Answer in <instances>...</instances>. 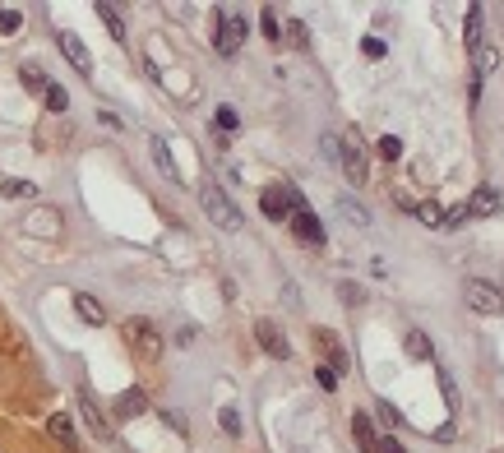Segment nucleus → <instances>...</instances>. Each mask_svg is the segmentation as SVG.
I'll list each match as a JSON object with an SVG mask.
<instances>
[{
  "mask_svg": "<svg viewBox=\"0 0 504 453\" xmlns=\"http://www.w3.org/2000/svg\"><path fill=\"white\" fill-rule=\"evenodd\" d=\"M199 204H204V213H208V222H214V227H223V231H236V227H241V208H236L214 180L199 185Z\"/></svg>",
  "mask_w": 504,
  "mask_h": 453,
  "instance_id": "f257e3e1",
  "label": "nucleus"
},
{
  "mask_svg": "<svg viewBox=\"0 0 504 453\" xmlns=\"http://www.w3.org/2000/svg\"><path fill=\"white\" fill-rule=\"evenodd\" d=\"M338 163H342V176H348L352 185H365L370 180V153H365V144H361L357 130L338 139Z\"/></svg>",
  "mask_w": 504,
  "mask_h": 453,
  "instance_id": "f03ea898",
  "label": "nucleus"
},
{
  "mask_svg": "<svg viewBox=\"0 0 504 453\" xmlns=\"http://www.w3.org/2000/svg\"><path fill=\"white\" fill-rule=\"evenodd\" d=\"M125 342H130V352L135 357H144V361H157L163 357V333H157L148 319H125Z\"/></svg>",
  "mask_w": 504,
  "mask_h": 453,
  "instance_id": "7ed1b4c3",
  "label": "nucleus"
},
{
  "mask_svg": "<svg viewBox=\"0 0 504 453\" xmlns=\"http://www.w3.org/2000/svg\"><path fill=\"white\" fill-rule=\"evenodd\" d=\"M246 33H250V23H246V14H236V10H218V51L223 56H236V51L246 46Z\"/></svg>",
  "mask_w": 504,
  "mask_h": 453,
  "instance_id": "20e7f679",
  "label": "nucleus"
},
{
  "mask_svg": "<svg viewBox=\"0 0 504 453\" xmlns=\"http://www.w3.org/2000/svg\"><path fill=\"white\" fill-rule=\"evenodd\" d=\"M259 208H264V218L282 222V218H291L297 208H306V199H301L297 190H287V185H269V190L259 195Z\"/></svg>",
  "mask_w": 504,
  "mask_h": 453,
  "instance_id": "39448f33",
  "label": "nucleus"
},
{
  "mask_svg": "<svg viewBox=\"0 0 504 453\" xmlns=\"http://www.w3.org/2000/svg\"><path fill=\"white\" fill-rule=\"evenodd\" d=\"M291 231H297V241L310 246V250H320V246H324V222L315 218L310 208H297V213H291Z\"/></svg>",
  "mask_w": 504,
  "mask_h": 453,
  "instance_id": "423d86ee",
  "label": "nucleus"
},
{
  "mask_svg": "<svg viewBox=\"0 0 504 453\" xmlns=\"http://www.w3.org/2000/svg\"><path fill=\"white\" fill-rule=\"evenodd\" d=\"M463 306L467 310H476V315H500V297H495V287H486V282H463Z\"/></svg>",
  "mask_w": 504,
  "mask_h": 453,
  "instance_id": "0eeeda50",
  "label": "nucleus"
},
{
  "mask_svg": "<svg viewBox=\"0 0 504 453\" xmlns=\"http://www.w3.org/2000/svg\"><path fill=\"white\" fill-rule=\"evenodd\" d=\"M255 338H259V348L269 352V357H278V361H287V357H291V348H287V333L273 324V319H259V324H255Z\"/></svg>",
  "mask_w": 504,
  "mask_h": 453,
  "instance_id": "6e6552de",
  "label": "nucleus"
},
{
  "mask_svg": "<svg viewBox=\"0 0 504 453\" xmlns=\"http://www.w3.org/2000/svg\"><path fill=\"white\" fill-rule=\"evenodd\" d=\"M79 412H84V421H88V431L97 435V440H112V421L102 416V407H97V398L88 393V389H79Z\"/></svg>",
  "mask_w": 504,
  "mask_h": 453,
  "instance_id": "1a4fd4ad",
  "label": "nucleus"
},
{
  "mask_svg": "<svg viewBox=\"0 0 504 453\" xmlns=\"http://www.w3.org/2000/svg\"><path fill=\"white\" fill-rule=\"evenodd\" d=\"M463 208H467V218H491V213H500V208H504V195L495 190V185H482V190H476Z\"/></svg>",
  "mask_w": 504,
  "mask_h": 453,
  "instance_id": "9d476101",
  "label": "nucleus"
},
{
  "mask_svg": "<svg viewBox=\"0 0 504 453\" xmlns=\"http://www.w3.org/2000/svg\"><path fill=\"white\" fill-rule=\"evenodd\" d=\"M315 348L324 352V361H329L333 375H342V370H348V352H342V342H338L329 329H315Z\"/></svg>",
  "mask_w": 504,
  "mask_h": 453,
  "instance_id": "9b49d317",
  "label": "nucleus"
},
{
  "mask_svg": "<svg viewBox=\"0 0 504 453\" xmlns=\"http://www.w3.org/2000/svg\"><path fill=\"white\" fill-rule=\"evenodd\" d=\"M56 42H61V51H65V61H70V65H74L79 74H93V61H88V46H84V42H79L74 33H61Z\"/></svg>",
  "mask_w": 504,
  "mask_h": 453,
  "instance_id": "f8f14e48",
  "label": "nucleus"
},
{
  "mask_svg": "<svg viewBox=\"0 0 504 453\" xmlns=\"http://www.w3.org/2000/svg\"><path fill=\"white\" fill-rule=\"evenodd\" d=\"M74 310H79V319H84V324H107V310H102V301L97 297H88V291H79L74 297Z\"/></svg>",
  "mask_w": 504,
  "mask_h": 453,
  "instance_id": "ddd939ff",
  "label": "nucleus"
},
{
  "mask_svg": "<svg viewBox=\"0 0 504 453\" xmlns=\"http://www.w3.org/2000/svg\"><path fill=\"white\" fill-rule=\"evenodd\" d=\"M46 431L56 435V440H61V444H65L70 453H79V435H74V421H70L65 412H56V416H51V421H46Z\"/></svg>",
  "mask_w": 504,
  "mask_h": 453,
  "instance_id": "4468645a",
  "label": "nucleus"
},
{
  "mask_svg": "<svg viewBox=\"0 0 504 453\" xmlns=\"http://www.w3.org/2000/svg\"><path fill=\"white\" fill-rule=\"evenodd\" d=\"M403 348H407L412 361H435V342H431L426 333H421V329H412V333L403 338Z\"/></svg>",
  "mask_w": 504,
  "mask_h": 453,
  "instance_id": "2eb2a0df",
  "label": "nucleus"
},
{
  "mask_svg": "<svg viewBox=\"0 0 504 453\" xmlns=\"http://www.w3.org/2000/svg\"><path fill=\"white\" fill-rule=\"evenodd\" d=\"M352 435H357V444H361L365 453H375V449H380L375 425H370V416H365V412H357V416H352Z\"/></svg>",
  "mask_w": 504,
  "mask_h": 453,
  "instance_id": "dca6fc26",
  "label": "nucleus"
},
{
  "mask_svg": "<svg viewBox=\"0 0 504 453\" xmlns=\"http://www.w3.org/2000/svg\"><path fill=\"white\" fill-rule=\"evenodd\" d=\"M495 65H500V56H495L491 46H476V51H472V79H476V84H482V79H486Z\"/></svg>",
  "mask_w": 504,
  "mask_h": 453,
  "instance_id": "f3484780",
  "label": "nucleus"
},
{
  "mask_svg": "<svg viewBox=\"0 0 504 453\" xmlns=\"http://www.w3.org/2000/svg\"><path fill=\"white\" fill-rule=\"evenodd\" d=\"M463 38H467V46H472V51L482 46V5H467V23H463Z\"/></svg>",
  "mask_w": 504,
  "mask_h": 453,
  "instance_id": "a211bd4d",
  "label": "nucleus"
},
{
  "mask_svg": "<svg viewBox=\"0 0 504 453\" xmlns=\"http://www.w3.org/2000/svg\"><path fill=\"white\" fill-rule=\"evenodd\" d=\"M144 407H148L144 389H130V393H121V403H116V412H121V416H139Z\"/></svg>",
  "mask_w": 504,
  "mask_h": 453,
  "instance_id": "6ab92c4d",
  "label": "nucleus"
},
{
  "mask_svg": "<svg viewBox=\"0 0 504 453\" xmlns=\"http://www.w3.org/2000/svg\"><path fill=\"white\" fill-rule=\"evenodd\" d=\"M412 213H416V218L426 222V227H440V222H444V204H435V199H421Z\"/></svg>",
  "mask_w": 504,
  "mask_h": 453,
  "instance_id": "aec40b11",
  "label": "nucleus"
},
{
  "mask_svg": "<svg viewBox=\"0 0 504 453\" xmlns=\"http://www.w3.org/2000/svg\"><path fill=\"white\" fill-rule=\"evenodd\" d=\"M42 102H46V112H65V106H70V93H65L61 84H46V88H42Z\"/></svg>",
  "mask_w": 504,
  "mask_h": 453,
  "instance_id": "412c9836",
  "label": "nucleus"
},
{
  "mask_svg": "<svg viewBox=\"0 0 504 453\" xmlns=\"http://www.w3.org/2000/svg\"><path fill=\"white\" fill-rule=\"evenodd\" d=\"M153 157H157V167H163L172 180H181V172H176V163H172V148H167V139H153Z\"/></svg>",
  "mask_w": 504,
  "mask_h": 453,
  "instance_id": "4be33fe9",
  "label": "nucleus"
},
{
  "mask_svg": "<svg viewBox=\"0 0 504 453\" xmlns=\"http://www.w3.org/2000/svg\"><path fill=\"white\" fill-rule=\"evenodd\" d=\"M338 208H342V218H352L357 227H365V222H370V213H365V208H361L357 199H348V195H342V199H338Z\"/></svg>",
  "mask_w": 504,
  "mask_h": 453,
  "instance_id": "5701e85b",
  "label": "nucleus"
},
{
  "mask_svg": "<svg viewBox=\"0 0 504 453\" xmlns=\"http://www.w3.org/2000/svg\"><path fill=\"white\" fill-rule=\"evenodd\" d=\"M97 14H102V19H107V29H112V38L121 42V38H125V23H121V10H112V5H107V0H102V5H97Z\"/></svg>",
  "mask_w": 504,
  "mask_h": 453,
  "instance_id": "b1692460",
  "label": "nucleus"
},
{
  "mask_svg": "<svg viewBox=\"0 0 504 453\" xmlns=\"http://www.w3.org/2000/svg\"><path fill=\"white\" fill-rule=\"evenodd\" d=\"M0 195H5V199H33L38 190L29 180H5V185H0Z\"/></svg>",
  "mask_w": 504,
  "mask_h": 453,
  "instance_id": "393cba45",
  "label": "nucleus"
},
{
  "mask_svg": "<svg viewBox=\"0 0 504 453\" xmlns=\"http://www.w3.org/2000/svg\"><path fill=\"white\" fill-rule=\"evenodd\" d=\"M218 425H223L227 435H241V412H236V407H223V412H218Z\"/></svg>",
  "mask_w": 504,
  "mask_h": 453,
  "instance_id": "a878e982",
  "label": "nucleus"
},
{
  "mask_svg": "<svg viewBox=\"0 0 504 453\" xmlns=\"http://www.w3.org/2000/svg\"><path fill=\"white\" fill-rule=\"evenodd\" d=\"M380 157H384V163H398V157H403V144H398L393 135H384L380 139Z\"/></svg>",
  "mask_w": 504,
  "mask_h": 453,
  "instance_id": "bb28decb",
  "label": "nucleus"
},
{
  "mask_svg": "<svg viewBox=\"0 0 504 453\" xmlns=\"http://www.w3.org/2000/svg\"><path fill=\"white\" fill-rule=\"evenodd\" d=\"M264 38H282V23H278V10H264Z\"/></svg>",
  "mask_w": 504,
  "mask_h": 453,
  "instance_id": "cd10ccee",
  "label": "nucleus"
},
{
  "mask_svg": "<svg viewBox=\"0 0 504 453\" xmlns=\"http://www.w3.org/2000/svg\"><path fill=\"white\" fill-rule=\"evenodd\" d=\"M19 79H23V84H29L33 93H42V88H46V79H42V74H38L33 65H23V70H19Z\"/></svg>",
  "mask_w": 504,
  "mask_h": 453,
  "instance_id": "c85d7f7f",
  "label": "nucleus"
},
{
  "mask_svg": "<svg viewBox=\"0 0 504 453\" xmlns=\"http://www.w3.org/2000/svg\"><path fill=\"white\" fill-rule=\"evenodd\" d=\"M19 23H23L19 10H0V33H19Z\"/></svg>",
  "mask_w": 504,
  "mask_h": 453,
  "instance_id": "c756f323",
  "label": "nucleus"
},
{
  "mask_svg": "<svg viewBox=\"0 0 504 453\" xmlns=\"http://www.w3.org/2000/svg\"><path fill=\"white\" fill-rule=\"evenodd\" d=\"M338 297L348 301V306H361V301H365V291H361V287H352V282H342V287H338Z\"/></svg>",
  "mask_w": 504,
  "mask_h": 453,
  "instance_id": "7c9ffc66",
  "label": "nucleus"
},
{
  "mask_svg": "<svg viewBox=\"0 0 504 453\" xmlns=\"http://www.w3.org/2000/svg\"><path fill=\"white\" fill-rule=\"evenodd\" d=\"M236 125H241V116H236L231 106H218V130H236Z\"/></svg>",
  "mask_w": 504,
  "mask_h": 453,
  "instance_id": "2f4dec72",
  "label": "nucleus"
},
{
  "mask_svg": "<svg viewBox=\"0 0 504 453\" xmlns=\"http://www.w3.org/2000/svg\"><path fill=\"white\" fill-rule=\"evenodd\" d=\"M361 51H365L370 61H380V56H384V42H380V38H365V42H361Z\"/></svg>",
  "mask_w": 504,
  "mask_h": 453,
  "instance_id": "473e14b6",
  "label": "nucleus"
},
{
  "mask_svg": "<svg viewBox=\"0 0 504 453\" xmlns=\"http://www.w3.org/2000/svg\"><path fill=\"white\" fill-rule=\"evenodd\" d=\"M458 222H467V208H463V204H458V208H449L440 227H458Z\"/></svg>",
  "mask_w": 504,
  "mask_h": 453,
  "instance_id": "72a5a7b5",
  "label": "nucleus"
},
{
  "mask_svg": "<svg viewBox=\"0 0 504 453\" xmlns=\"http://www.w3.org/2000/svg\"><path fill=\"white\" fill-rule=\"evenodd\" d=\"M375 453H407V449H403V444H398V440L389 435V440H380V449H375Z\"/></svg>",
  "mask_w": 504,
  "mask_h": 453,
  "instance_id": "f704fd0d",
  "label": "nucleus"
},
{
  "mask_svg": "<svg viewBox=\"0 0 504 453\" xmlns=\"http://www.w3.org/2000/svg\"><path fill=\"white\" fill-rule=\"evenodd\" d=\"M315 380H320V389H333V384H338V375H333L329 365H324V370H320V375H315Z\"/></svg>",
  "mask_w": 504,
  "mask_h": 453,
  "instance_id": "c9c22d12",
  "label": "nucleus"
},
{
  "mask_svg": "<svg viewBox=\"0 0 504 453\" xmlns=\"http://www.w3.org/2000/svg\"><path fill=\"white\" fill-rule=\"evenodd\" d=\"M380 416H384V421H389V425H403V416H398V412H393V407H389V403H380Z\"/></svg>",
  "mask_w": 504,
  "mask_h": 453,
  "instance_id": "e433bc0d",
  "label": "nucleus"
},
{
  "mask_svg": "<svg viewBox=\"0 0 504 453\" xmlns=\"http://www.w3.org/2000/svg\"><path fill=\"white\" fill-rule=\"evenodd\" d=\"M495 297H500V301H504V282H495Z\"/></svg>",
  "mask_w": 504,
  "mask_h": 453,
  "instance_id": "4c0bfd02",
  "label": "nucleus"
}]
</instances>
